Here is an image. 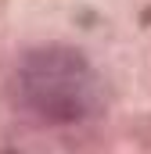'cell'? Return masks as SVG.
<instances>
[{
	"instance_id": "obj_1",
	"label": "cell",
	"mask_w": 151,
	"mask_h": 154,
	"mask_svg": "<svg viewBox=\"0 0 151 154\" xmlns=\"http://www.w3.org/2000/svg\"><path fill=\"white\" fill-rule=\"evenodd\" d=\"M22 90H25V100L43 118H58V122L90 115L94 100H97L90 68L69 50L36 54L22 72Z\"/></svg>"
}]
</instances>
